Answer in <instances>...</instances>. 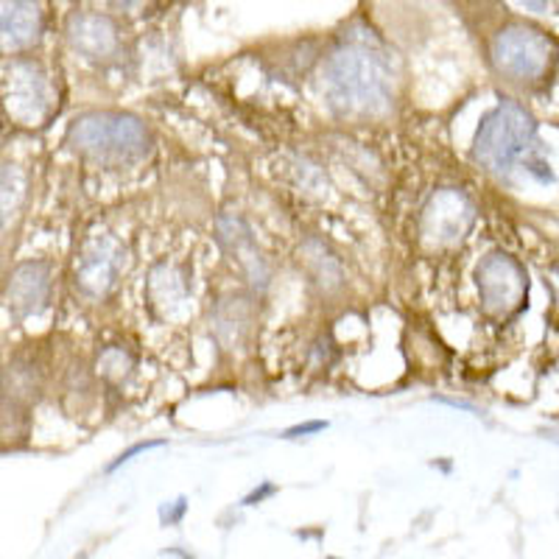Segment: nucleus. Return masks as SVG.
<instances>
[{
    "mask_svg": "<svg viewBox=\"0 0 559 559\" xmlns=\"http://www.w3.org/2000/svg\"><path fill=\"white\" fill-rule=\"evenodd\" d=\"M159 445H163V442H143V445H134V448H132V451L121 453V459H118V462H115V464H112V467H109V471H115V467H118V464L129 462V459H132V456H138V453L148 451V448H159Z\"/></svg>",
    "mask_w": 559,
    "mask_h": 559,
    "instance_id": "18",
    "label": "nucleus"
},
{
    "mask_svg": "<svg viewBox=\"0 0 559 559\" xmlns=\"http://www.w3.org/2000/svg\"><path fill=\"white\" fill-rule=\"evenodd\" d=\"M473 218H476V207H473L471 199L456 188H442L428 199L419 233L431 247H451L467 236Z\"/></svg>",
    "mask_w": 559,
    "mask_h": 559,
    "instance_id": "7",
    "label": "nucleus"
},
{
    "mask_svg": "<svg viewBox=\"0 0 559 559\" xmlns=\"http://www.w3.org/2000/svg\"><path fill=\"white\" fill-rule=\"evenodd\" d=\"M39 394V381L34 367L14 361L0 378V397L14 408H28Z\"/></svg>",
    "mask_w": 559,
    "mask_h": 559,
    "instance_id": "13",
    "label": "nucleus"
},
{
    "mask_svg": "<svg viewBox=\"0 0 559 559\" xmlns=\"http://www.w3.org/2000/svg\"><path fill=\"white\" fill-rule=\"evenodd\" d=\"M123 266H127V249L112 236H93L79 254L76 286L87 297H104L112 292Z\"/></svg>",
    "mask_w": 559,
    "mask_h": 559,
    "instance_id": "8",
    "label": "nucleus"
},
{
    "mask_svg": "<svg viewBox=\"0 0 559 559\" xmlns=\"http://www.w3.org/2000/svg\"><path fill=\"white\" fill-rule=\"evenodd\" d=\"M534 138H537V123L532 112L515 102H503L478 127L473 154L489 171L509 174L532 152Z\"/></svg>",
    "mask_w": 559,
    "mask_h": 559,
    "instance_id": "3",
    "label": "nucleus"
},
{
    "mask_svg": "<svg viewBox=\"0 0 559 559\" xmlns=\"http://www.w3.org/2000/svg\"><path fill=\"white\" fill-rule=\"evenodd\" d=\"M554 62V39L537 28L509 26L492 39V64L515 82H534L548 73Z\"/></svg>",
    "mask_w": 559,
    "mask_h": 559,
    "instance_id": "5",
    "label": "nucleus"
},
{
    "mask_svg": "<svg viewBox=\"0 0 559 559\" xmlns=\"http://www.w3.org/2000/svg\"><path fill=\"white\" fill-rule=\"evenodd\" d=\"M68 146L98 166H129L152 154V132L127 112H84L68 129Z\"/></svg>",
    "mask_w": 559,
    "mask_h": 559,
    "instance_id": "2",
    "label": "nucleus"
},
{
    "mask_svg": "<svg viewBox=\"0 0 559 559\" xmlns=\"http://www.w3.org/2000/svg\"><path fill=\"white\" fill-rule=\"evenodd\" d=\"M0 96L9 118L20 127H39L53 112V87L32 59H14L0 79Z\"/></svg>",
    "mask_w": 559,
    "mask_h": 559,
    "instance_id": "4",
    "label": "nucleus"
},
{
    "mask_svg": "<svg viewBox=\"0 0 559 559\" xmlns=\"http://www.w3.org/2000/svg\"><path fill=\"white\" fill-rule=\"evenodd\" d=\"M148 0H112L115 9H121V12H140V9H146Z\"/></svg>",
    "mask_w": 559,
    "mask_h": 559,
    "instance_id": "19",
    "label": "nucleus"
},
{
    "mask_svg": "<svg viewBox=\"0 0 559 559\" xmlns=\"http://www.w3.org/2000/svg\"><path fill=\"white\" fill-rule=\"evenodd\" d=\"M51 297V266L43 261L20 263L9 277L7 302L14 319L37 317Z\"/></svg>",
    "mask_w": 559,
    "mask_h": 559,
    "instance_id": "9",
    "label": "nucleus"
},
{
    "mask_svg": "<svg viewBox=\"0 0 559 559\" xmlns=\"http://www.w3.org/2000/svg\"><path fill=\"white\" fill-rule=\"evenodd\" d=\"M68 43L90 62H107L121 51V34L107 14H73L68 23Z\"/></svg>",
    "mask_w": 559,
    "mask_h": 559,
    "instance_id": "10",
    "label": "nucleus"
},
{
    "mask_svg": "<svg viewBox=\"0 0 559 559\" xmlns=\"http://www.w3.org/2000/svg\"><path fill=\"white\" fill-rule=\"evenodd\" d=\"M324 96L333 112L344 118L389 112L394 98L392 64L372 45H342L324 62Z\"/></svg>",
    "mask_w": 559,
    "mask_h": 559,
    "instance_id": "1",
    "label": "nucleus"
},
{
    "mask_svg": "<svg viewBox=\"0 0 559 559\" xmlns=\"http://www.w3.org/2000/svg\"><path fill=\"white\" fill-rule=\"evenodd\" d=\"M148 297H152L154 308H166L171 313V308L182 306L185 299H188L182 274L171 266L154 269L152 283H148Z\"/></svg>",
    "mask_w": 559,
    "mask_h": 559,
    "instance_id": "16",
    "label": "nucleus"
},
{
    "mask_svg": "<svg viewBox=\"0 0 559 559\" xmlns=\"http://www.w3.org/2000/svg\"><path fill=\"white\" fill-rule=\"evenodd\" d=\"M478 294L481 308L496 319L515 317L528 297V280L521 263L507 252H492L478 266Z\"/></svg>",
    "mask_w": 559,
    "mask_h": 559,
    "instance_id": "6",
    "label": "nucleus"
},
{
    "mask_svg": "<svg viewBox=\"0 0 559 559\" xmlns=\"http://www.w3.org/2000/svg\"><path fill=\"white\" fill-rule=\"evenodd\" d=\"M26 174L17 166L0 163V229L7 227L26 202Z\"/></svg>",
    "mask_w": 559,
    "mask_h": 559,
    "instance_id": "14",
    "label": "nucleus"
},
{
    "mask_svg": "<svg viewBox=\"0 0 559 559\" xmlns=\"http://www.w3.org/2000/svg\"><path fill=\"white\" fill-rule=\"evenodd\" d=\"M299 261L311 269L313 280L322 288H338L342 286V266H338L336 254L319 241H308L306 247L299 249Z\"/></svg>",
    "mask_w": 559,
    "mask_h": 559,
    "instance_id": "15",
    "label": "nucleus"
},
{
    "mask_svg": "<svg viewBox=\"0 0 559 559\" xmlns=\"http://www.w3.org/2000/svg\"><path fill=\"white\" fill-rule=\"evenodd\" d=\"M319 428H324V423H311V426L294 428V431H288V437H294V433H308V431H319Z\"/></svg>",
    "mask_w": 559,
    "mask_h": 559,
    "instance_id": "20",
    "label": "nucleus"
},
{
    "mask_svg": "<svg viewBox=\"0 0 559 559\" xmlns=\"http://www.w3.org/2000/svg\"><path fill=\"white\" fill-rule=\"evenodd\" d=\"M98 369H102V376L109 378V381H121L123 376H129V369H132V356L118 347H109L98 358Z\"/></svg>",
    "mask_w": 559,
    "mask_h": 559,
    "instance_id": "17",
    "label": "nucleus"
},
{
    "mask_svg": "<svg viewBox=\"0 0 559 559\" xmlns=\"http://www.w3.org/2000/svg\"><path fill=\"white\" fill-rule=\"evenodd\" d=\"M43 34V14L34 0H0V51H26Z\"/></svg>",
    "mask_w": 559,
    "mask_h": 559,
    "instance_id": "12",
    "label": "nucleus"
},
{
    "mask_svg": "<svg viewBox=\"0 0 559 559\" xmlns=\"http://www.w3.org/2000/svg\"><path fill=\"white\" fill-rule=\"evenodd\" d=\"M218 241L227 249V254H233V261L241 266V272L247 274V280L254 288L269 286V266L263 261L261 249L254 243L252 229L243 224V218L238 216H222L218 218Z\"/></svg>",
    "mask_w": 559,
    "mask_h": 559,
    "instance_id": "11",
    "label": "nucleus"
}]
</instances>
